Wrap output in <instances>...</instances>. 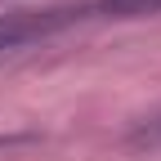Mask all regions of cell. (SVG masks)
I'll return each instance as SVG.
<instances>
[{"mask_svg": "<svg viewBox=\"0 0 161 161\" xmlns=\"http://www.w3.org/2000/svg\"><path fill=\"white\" fill-rule=\"evenodd\" d=\"M80 5H54V9H14L0 14V54L9 49H27L36 40H49L58 31H67L72 23H80Z\"/></svg>", "mask_w": 161, "mask_h": 161, "instance_id": "6da1fadb", "label": "cell"}, {"mask_svg": "<svg viewBox=\"0 0 161 161\" xmlns=\"http://www.w3.org/2000/svg\"><path fill=\"white\" fill-rule=\"evenodd\" d=\"M85 18H148L161 14V0H80Z\"/></svg>", "mask_w": 161, "mask_h": 161, "instance_id": "7a4b0ae2", "label": "cell"}, {"mask_svg": "<svg viewBox=\"0 0 161 161\" xmlns=\"http://www.w3.org/2000/svg\"><path fill=\"white\" fill-rule=\"evenodd\" d=\"M134 143H148V148H161V116H157V121H148V125H143V130L134 134Z\"/></svg>", "mask_w": 161, "mask_h": 161, "instance_id": "3957f363", "label": "cell"}]
</instances>
